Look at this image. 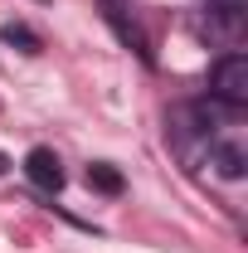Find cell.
Returning a JSON list of instances; mask_svg holds the SVG:
<instances>
[{"label": "cell", "instance_id": "1", "mask_svg": "<svg viewBox=\"0 0 248 253\" xmlns=\"http://www.w3.org/2000/svg\"><path fill=\"white\" fill-rule=\"evenodd\" d=\"M209 97L234 107V112L248 102V54H224L209 68Z\"/></svg>", "mask_w": 248, "mask_h": 253}, {"label": "cell", "instance_id": "2", "mask_svg": "<svg viewBox=\"0 0 248 253\" xmlns=\"http://www.w3.org/2000/svg\"><path fill=\"white\" fill-rule=\"evenodd\" d=\"M25 175H30V185L49 190V195L63 190V166H59V156H54L49 146H34L30 156H25Z\"/></svg>", "mask_w": 248, "mask_h": 253}, {"label": "cell", "instance_id": "3", "mask_svg": "<svg viewBox=\"0 0 248 253\" xmlns=\"http://www.w3.org/2000/svg\"><path fill=\"white\" fill-rule=\"evenodd\" d=\"M102 15H107V25L117 30V39H122L126 49H136V54H141V63H151V49H146V34H141L136 25H131V20H126V5H122V0H102Z\"/></svg>", "mask_w": 248, "mask_h": 253}, {"label": "cell", "instance_id": "4", "mask_svg": "<svg viewBox=\"0 0 248 253\" xmlns=\"http://www.w3.org/2000/svg\"><path fill=\"white\" fill-rule=\"evenodd\" d=\"M88 185L102 190V195H122V170L107 166V161H93V166H88Z\"/></svg>", "mask_w": 248, "mask_h": 253}, {"label": "cell", "instance_id": "5", "mask_svg": "<svg viewBox=\"0 0 248 253\" xmlns=\"http://www.w3.org/2000/svg\"><path fill=\"white\" fill-rule=\"evenodd\" d=\"M0 44H15L20 54H39V34L25 30V25H5L0 30Z\"/></svg>", "mask_w": 248, "mask_h": 253}, {"label": "cell", "instance_id": "6", "mask_svg": "<svg viewBox=\"0 0 248 253\" xmlns=\"http://www.w3.org/2000/svg\"><path fill=\"white\" fill-rule=\"evenodd\" d=\"M214 166H219L224 180H239V175H244V151H239V146H219V151H214Z\"/></svg>", "mask_w": 248, "mask_h": 253}, {"label": "cell", "instance_id": "7", "mask_svg": "<svg viewBox=\"0 0 248 253\" xmlns=\"http://www.w3.org/2000/svg\"><path fill=\"white\" fill-rule=\"evenodd\" d=\"M5 166H10V161H5V156H0V170H5Z\"/></svg>", "mask_w": 248, "mask_h": 253}, {"label": "cell", "instance_id": "8", "mask_svg": "<svg viewBox=\"0 0 248 253\" xmlns=\"http://www.w3.org/2000/svg\"><path fill=\"white\" fill-rule=\"evenodd\" d=\"M224 5H239V0H224Z\"/></svg>", "mask_w": 248, "mask_h": 253}]
</instances>
